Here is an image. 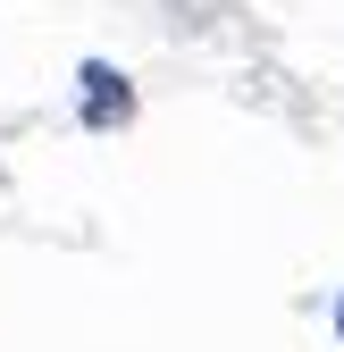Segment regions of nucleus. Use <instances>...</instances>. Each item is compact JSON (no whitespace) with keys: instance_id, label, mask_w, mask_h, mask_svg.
I'll return each mask as SVG.
<instances>
[{"instance_id":"f257e3e1","label":"nucleus","mask_w":344,"mask_h":352,"mask_svg":"<svg viewBox=\"0 0 344 352\" xmlns=\"http://www.w3.org/2000/svg\"><path fill=\"white\" fill-rule=\"evenodd\" d=\"M76 118H84V135H118V126H135V84H126L118 59H84V67H76Z\"/></svg>"},{"instance_id":"f03ea898","label":"nucleus","mask_w":344,"mask_h":352,"mask_svg":"<svg viewBox=\"0 0 344 352\" xmlns=\"http://www.w3.org/2000/svg\"><path fill=\"white\" fill-rule=\"evenodd\" d=\"M336 344H344V302H336Z\"/></svg>"}]
</instances>
